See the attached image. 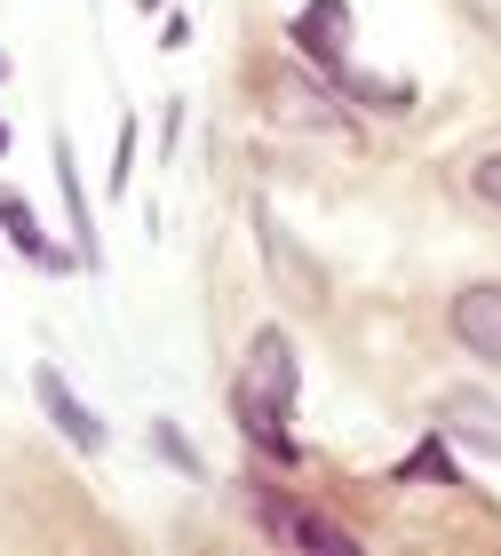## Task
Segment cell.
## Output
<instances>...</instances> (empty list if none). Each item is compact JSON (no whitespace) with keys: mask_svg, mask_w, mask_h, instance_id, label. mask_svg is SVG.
Masks as SVG:
<instances>
[{"mask_svg":"<svg viewBox=\"0 0 501 556\" xmlns=\"http://www.w3.org/2000/svg\"><path fill=\"white\" fill-rule=\"evenodd\" d=\"M342 40H350V9H342V0H311V9L295 16V48H303L311 64L342 72Z\"/></svg>","mask_w":501,"mask_h":556,"instance_id":"cell-5","label":"cell"},{"mask_svg":"<svg viewBox=\"0 0 501 556\" xmlns=\"http://www.w3.org/2000/svg\"><path fill=\"white\" fill-rule=\"evenodd\" d=\"M239 390L263 397V406H279V414H295V342L279 326H263V334L247 342V382Z\"/></svg>","mask_w":501,"mask_h":556,"instance_id":"cell-1","label":"cell"},{"mask_svg":"<svg viewBox=\"0 0 501 556\" xmlns=\"http://www.w3.org/2000/svg\"><path fill=\"white\" fill-rule=\"evenodd\" d=\"M454 334H462V350H478L486 366H501V287H462L454 294Z\"/></svg>","mask_w":501,"mask_h":556,"instance_id":"cell-3","label":"cell"},{"mask_svg":"<svg viewBox=\"0 0 501 556\" xmlns=\"http://www.w3.org/2000/svg\"><path fill=\"white\" fill-rule=\"evenodd\" d=\"M0 223H9V239H16V255H33L40 270H64L72 255H64V247H48L40 239V223H33V207H24V199L16 191H0Z\"/></svg>","mask_w":501,"mask_h":556,"instance_id":"cell-7","label":"cell"},{"mask_svg":"<svg viewBox=\"0 0 501 556\" xmlns=\"http://www.w3.org/2000/svg\"><path fill=\"white\" fill-rule=\"evenodd\" d=\"M0 80H9V56H0Z\"/></svg>","mask_w":501,"mask_h":556,"instance_id":"cell-14","label":"cell"},{"mask_svg":"<svg viewBox=\"0 0 501 556\" xmlns=\"http://www.w3.org/2000/svg\"><path fill=\"white\" fill-rule=\"evenodd\" d=\"M152 445H160V462H175L184 477H199V453L184 445V429H175V421H160V429H152Z\"/></svg>","mask_w":501,"mask_h":556,"instance_id":"cell-11","label":"cell"},{"mask_svg":"<svg viewBox=\"0 0 501 556\" xmlns=\"http://www.w3.org/2000/svg\"><path fill=\"white\" fill-rule=\"evenodd\" d=\"M57 175H64V207H72V239H80V247H72V255H80V263H96V223H88V191H80V175H72V143L57 136Z\"/></svg>","mask_w":501,"mask_h":556,"instance_id":"cell-10","label":"cell"},{"mask_svg":"<svg viewBox=\"0 0 501 556\" xmlns=\"http://www.w3.org/2000/svg\"><path fill=\"white\" fill-rule=\"evenodd\" d=\"M438 421H446V438H462V445H478V453L501 462V406H493L486 390H454L438 406Z\"/></svg>","mask_w":501,"mask_h":556,"instance_id":"cell-4","label":"cell"},{"mask_svg":"<svg viewBox=\"0 0 501 556\" xmlns=\"http://www.w3.org/2000/svg\"><path fill=\"white\" fill-rule=\"evenodd\" d=\"M398 477H438V485H454V462H446L438 445H422V453H414V462L398 469Z\"/></svg>","mask_w":501,"mask_h":556,"instance_id":"cell-13","label":"cell"},{"mask_svg":"<svg viewBox=\"0 0 501 556\" xmlns=\"http://www.w3.org/2000/svg\"><path fill=\"white\" fill-rule=\"evenodd\" d=\"M0 143H9V128H0Z\"/></svg>","mask_w":501,"mask_h":556,"instance_id":"cell-15","label":"cell"},{"mask_svg":"<svg viewBox=\"0 0 501 556\" xmlns=\"http://www.w3.org/2000/svg\"><path fill=\"white\" fill-rule=\"evenodd\" d=\"M469 191H478L486 207H501V151H486V160L469 167Z\"/></svg>","mask_w":501,"mask_h":556,"instance_id":"cell-12","label":"cell"},{"mask_svg":"<svg viewBox=\"0 0 501 556\" xmlns=\"http://www.w3.org/2000/svg\"><path fill=\"white\" fill-rule=\"evenodd\" d=\"M255 517H263V533H279V541H303V548H335V556H350V533H335V525H318V517H303V509H279L271 493H255Z\"/></svg>","mask_w":501,"mask_h":556,"instance_id":"cell-6","label":"cell"},{"mask_svg":"<svg viewBox=\"0 0 501 556\" xmlns=\"http://www.w3.org/2000/svg\"><path fill=\"white\" fill-rule=\"evenodd\" d=\"M33 397L48 406V421H57L80 453H104V421H96V414L80 406V397H72V382H64L57 366H33Z\"/></svg>","mask_w":501,"mask_h":556,"instance_id":"cell-2","label":"cell"},{"mask_svg":"<svg viewBox=\"0 0 501 556\" xmlns=\"http://www.w3.org/2000/svg\"><path fill=\"white\" fill-rule=\"evenodd\" d=\"M255 223H263V255H271V270H279V278H287V287L303 294V302H318V294H327V287H318V270H311V263L287 247V231H279V223H271V215H255Z\"/></svg>","mask_w":501,"mask_h":556,"instance_id":"cell-8","label":"cell"},{"mask_svg":"<svg viewBox=\"0 0 501 556\" xmlns=\"http://www.w3.org/2000/svg\"><path fill=\"white\" fill-rule=\"evenodd\" d=\"M231 406H239L247 438H255L263 453H279V462H295V438H287V414H279V406H263V397H247V390H231Z\"/></svg>","mask_w":501,"mask_h":556,"instance_id":"cell-9","label":"cell"}]
</instances>
